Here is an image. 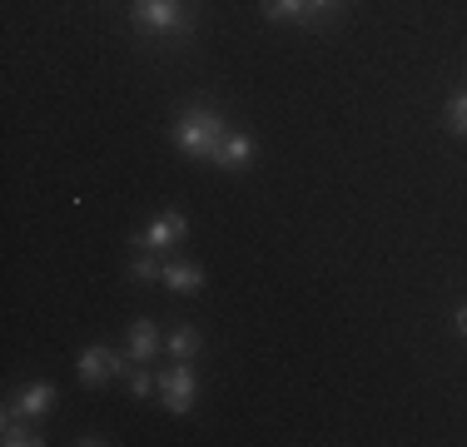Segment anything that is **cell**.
<instances>
[{
  "label": "cell",
  "instance_id": "6da1fadb",
  "mask_svg": "<svg viewBox=\"0 0 467 447\" xmlns=\"http://www.w3.org/2000/svg\"><path fill=\"white\" fill-rule=\"evenodd\" d=\"M229 130L234 125L224 120V109L209 105V99H194V105H184L180 115H174L170 140H174V150L189 154L194 164H214V154H219V144H224Z\"/></svg>",
  "mask_w": 467,
  "mask_h": 447
},
{
  "label": "cell",
  "instance_id": "7a4b0ae2",
  "mask_svg": "<svg viewBox=\"0 0 467 447\" xmlns=\"http://www.w3.org/2000/svg\"><path fill=\"white\" fill-rule=\"evenodd\" d=\"M130 26L140 36H194V10H184V0H130Z\"/></svg>",
  "mask_w": 467,
  "mask_h": 447
},
{
  "label": "cell",
  "instance_id": "3957f363",
  "mask_svg": "<svg viewBox=\"0 0 467 447\" xmlns=\"http://www.w3.org/2000/svg\"><path fill=\"white\" fill-rule=\"evenodd\" d=\"M199 402V368L194 358H174L170 368H160V408L170 418H189Z\"/></svg>",
  "mask_w": 467,
  "mask_h": 447
},
{
  "label": "cell",
  "instance_id": "277c9868",
  "mask_svg": "<svg viewBox=\"0 0 467 447\" xmlns=\"http://www.w3.org/2000/svg\"><path fill=\"white\" fill-rule=\"evenodd\" d=\"M130 363H135L130 353L109 348V343H90V348H80V358H75V373H80L85 388H99V383H109V378H125Z\"/></svg>",
  "mask_w": 467,
  "mask_h": 447
},
{
  "label": "cell",
  "instance_id": "5b68a950",
  "mask_svg": "<svg viewBox=\"0 0 467 447\" xmlns=\"http://www.w3.org/2000/svg\"><path fill=\"white\" fill-rule=\"evenodd\" d=\"M180 239H189V219L180 214V209H164V214H154L144 229L130 234V244H135V249H150V254L180 249Z\"/></svg>",
  "mask_w": 467,
  "mask_h": 447
},
{
  "label": "cell",
  "instance_id": "8992f818",
  "mask_svg": "<svg viewBox=\"0 0 467 447\" xmlns=\"http://www.w3.org/2000/svg\"><path fill=\"white\" fill-rule=\"evenodd\" d=\"M170 294H180V298H194V294H204V268H199L194 259H164V278H160Z\"/></svg>",
  "mask_w": 467,
  "mask_h": 447
},
{
  "label": "cell",
  "instance_id": "52a82bcc",
  "mask_svg": "<svg viewBox=\"0 0 467 447\" xmlns=\"http://www.w3.org/2000/svg\"><path fill=\"white\" fill-rule=\"evenodd\" d=\"M214 164L224 174H244L254 164V134H244V130H229L224 134V144H219V154H214Z\"/></svg>",
  "mask_w": 467,
  "mask_h": 447
},
{
  "label": "cell",
  "instance_id": "ba28073f",
  "mask_svg": "<svg viewBox=\"0 0 467 447\" xmlns=\"http://www.w3.org/2000/svg\"><path fill=\"white\" fill-rule=\"evenodd\" d=\"M259 16L264 20H279V26H304V30H318V16L308 0H259Z\"/></svg>",
  "mask_w": 467,
  "mask_h": 447
},
{
  "label": "cell",
  "instance_id": "9c48e42d",
  "mask_svg": "<svg viewBox=\"0 0 467 447\" xmlns=\"http://www.w3.org/2000/svg\"><path fill=\"white\" fill-rule=\"evenodd\" d=\"M160 348H164V333H160V323H154V318H135V323H130L125 353L135 358V363H150V358H160Z\"/></svg>",
  "mask_w": 467,
  "mask_h": 447
},
{
  "label": "cell",
  "instance_id": "30bf717a",
  "mask_svg": "<svg viewBox=\"0 0 467 447\" xmlns=\"http://www.w3.org/2000/svg\"><path fill=\"white\" fill-rule=\"evenodd\" d=\"M10 408H16V418H46V412L55 408V383H46V378H36V383H26L16 393V402H10Z\"/></svg>",
  "mask_w": 467,
  "mask_h": 447
},
{
  "label": "cell",
  "instance_id": "8fae6325",
  "mask_svg": "<svg viewBox=\"0 0 467 447\" xmlns=\"http://www.w3.org/2000/svg\"><path fill=\"white\" fill-rule=\"evenodd\" d=\"M0 442L5 447H40L46 432H40L30 418H0Z\"/></svg>",
  "mask_w": 467,
  "mask_h": 447
},
{
  "label": "cell",
  "instance_id": "7c38bea8",
  "mask_svg": "<svg viewBox=\"0 0 467 447\" xmlns=\"http://www.w3.org/2000/svg\"><path fill=\"white\" fill-rule=\"evenodd\" d=\"M199 348H204V338H199L194 323H180V328L164 333V353L170 358H199Z\"/></svg>",
  "mask_w": 467,
  "mask_h": 447
},
{
  "label": "cell",
  "instance_id": "4fadbf2b",
  "mask_svg": "<svg viewBox=\"0 0 467 447\" xmlns=\"http://www.w3.org/2000/svg\"><path fill=\"white\" fill-rule=\"evenodd\" d=\"M125 383H130V398H140V402H150L154 393H160V373H154L150 363H130Z\"/></svg>",
  "mask_w": 467,
  "mask_h": 447
},
{
  "label": "cell",
  "instance_id": "5bb4252c",
  "mask_svg": "<svg viewBox=\"0 0 467 447\" xmlns=\"http://www.w3.org/2000/svg\"><path fill=\"white\" fill-rule=\"evenodd\" d=\"M160 278H164V264L154 259L150 249H140V254H135V264H130V284H135V288H154Z\"/></svg>",
  "mask_w": 467,
  "mask_h": 447
},
{
  "label": "cell",
  "instance_id": "9a60e30c",
  "mask_svg": "<svg viewBox=\"0 0 467 447\" xmlns=\"http://www.w3.org/2000/svg\"><path fill=\"white\" fill-rule=\"evenodd\" d=\"M442 125H448L452 140H467V85L448 95V109H442Z\"/></svg>",
  "mask_w": 467,
  "mask_h": 447
},
{
  "label": "cell",
  "instance_id": "2e32d148",
  "mask_svg": "<svg viewBox=\"0 0 467 447\" xmlns=\"http://www.w3.org/2000/svg\"><path fill=\"white\" fill-rule=\"evenodd\" d=\"M308 5H314V16H318V30H328L333 20L348 10V0H308Z\"/></svg>",
  "mask_w": 467,
  "mask_h": 447
},
{
  "label": "cell",
  "instance_id": "e0dca14e",
  "mask_svg": "<svg viewBox=\"0 0 467 447\" xmlns=\"http://www.w3.org/2000/svg\"><path fill=\"white\" fill-rule=\"evenodd\" d=\"M452 333H458V338H467V304L452 313Z\"/></svg>",
  "mask_w": 467,
  "mask_h": 447
}]
</instances>
